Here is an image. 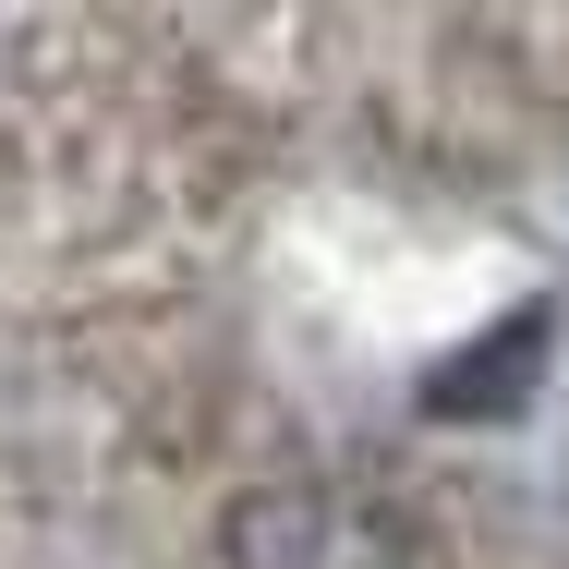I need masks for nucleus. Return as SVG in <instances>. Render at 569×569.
I'll use <instances>...</instances> for the list:
<instances>
[{
    "label": "nucleus",
    "mask_w": 569,
    "mask_h": 569,
    "mask_svg": "<svg viewBox=\"0 0 569 569\" xmlns=\"http://www.w3.org/2000/svg\"><path fill=\"white\" fill-rule=\"evenodd\" d=\"M230 558L242 569H425V546L363 485H267L230 509Z\"/></svg>",
    "instance_id": "1"
}]
</instances>
